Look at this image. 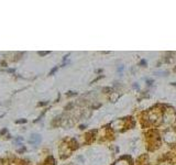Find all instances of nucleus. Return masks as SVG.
Instances as JSON below:
<instances>
[{"mask_svg": "<svg viewBox=\"0 0 176 165\" xmlns=\"http://www.w3.org/2000/svg\"><path fill=\"white\" fill-rule=\"evenodd\" d=\"M40 141H41V138H40L39 134H32L30 140H29V142L32 143V144H38Z\"/></svg>", "mask_w": 176, "mask_h": 165, "instance_id": "obj_1", "label": "nucleus"}, {"mask_svg": "<svg viewBox=\"0 0 176 165\" xmlns=\"http://www.w3.org/2000/svg\"><path fill=\"white\" fill-rule=\"evenodd\" d=\"M26 119H21V120H17L16 123H26Z\"/></svg>", "mask_w": 176, "mask_h": 165, "instance_id": "obj_2", "label": "nucleus"}, {"mask_svg": "<svg viewBox=\"0 0 176 165\" xmlns=\"http://www.w3.org/2000/svg\"><path fill=\"white\" fill-rule=\"evenodd\" d=\"M117 165H128L127 162H122V161H120V162L117 163Z\"/></svg>", "mask_w": 176, "mask_h": 165, "instance_id": "obj_3", "label": "nucleus"}, {"mask_svg": "<svg viewBox=\"0 0 176 165\" xmlns=\"http://www.w3.org/2000/svg\"><path fill=\"white\" fill-rule=\"evenodd\" d=\"M56 70H57V67H55V68H53L52 70H51V73H50V75H53L55 72H56Z\"/></svg>", "mask_w": 176, "mask_h": 165, "instance_id": "obj_4", "label": "nucleus"}, {"mask_svg": "<svg viewBox=\"0 0 176 165\" xmlns=\"http://www.w3.org/2000/svg\"><path fill=\"white\" fill-rule=\"evenodd\" d=\"M39 54L40 55H46V54H49V52H40Z\"/></svg>", "mask_w": 176, "mask_h": 165, "instance_id": "obj_5", "label": "nucleus"}, {"mask_svg": "<svg viewBox=\"0 0 176 165\" xmlns=\"http://www.w3.org/2000/svg\"><path fill=\"white\" fill-rule=\"evenodd\" d=\"M6 132H7V129H3V130H2V131L0 132V134H5V133H6Z\"/></svg>", "mask_w": 176, "mask_h": 165, "instance_id": "obj_6", "label": "nucleus"}, {"mask_svg": "<svg viewBox=\"0 0 176 165\" xmlns=\"http://www.w3.org/2000/svg\"><path fill=\"white\" fill-rule=\"evenodd\" d=\"M162 165H172V164H170V163H165V164H162Z\"/></svg>", "mask_w": 176, "mask_h": 165, "instance_id": "obj_7", "label": "nucleus"}]
</instances>
